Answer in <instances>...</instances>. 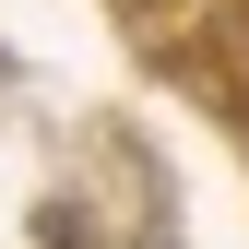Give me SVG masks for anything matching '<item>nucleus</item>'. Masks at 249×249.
Segmentation results:
<instances>
[]
</instances>
